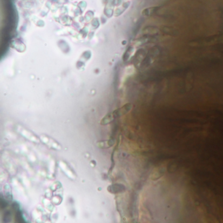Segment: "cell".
I'll return each mask as SVG.
<instances>
[{
  "instance_id": "obj_1",
  "label": "cell",
  "mask_w": 223,
  "mask_h": 223,
  "mask_svg": "<svg viewBox=\"0 0 223 223\" xmlns=\"http://www.w3.org/2000/svg\"><path fill=\"white\" fill-rule=\"evenodd\" d=\"M114 117L112 113H109L108 114H107L106 116L104 117L103 119H102L101 121V125H107V124H109V122H111L112 120L114 119Z\"/></svg>"
}]
</instances>
